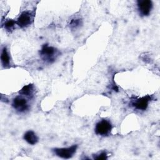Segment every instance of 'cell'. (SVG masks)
Listing matches in <instances>:
<instances>
[{
    "instance_id": "cell-10",
    "label": "cell",
    "mask_w": 160,
    "mask_h": 160,
    "mask_svg": "<svg viewBox=\"0 0 160 160\" xmlns=\"http://www.w3.org/2000/svg\"><path fill=\"white\" fill-rule=\"evenodd\" d=\"M34 92V86L32 84H28L24 86L19 91V94L28 97H31Z\"/></svg>"
},
{
    "instance_id": "cell-2",
    "label": "cell",
    "mask_w": 160,
    "mask_h": 160,
    "mask_svg": "<svg viewBox=\"0 0 160 160\" xmlns=\"http://www.w3.org/2000/svg\"><path fill=\"white\" fill-rule=\"evenodd\" d=\"M112 129L111 123L106 119H102L99 121L95 127V132L101 136L108 135Z\"/></svg>"
},
{
    "instance_id": "cell-11",
    "label": "cell",
    "mask_w": 160,
    "mask_h": 160,
    "mask_svg": "<svg viewBox=\"0 0 160 160\" xmlns=\"http://www.w3.org/2000/svg\"><path fill=\"white\" fill-rule=\"evenodd\" d=\"M16 23V22L14 21H13V20H11V19L8 20V21H6L5 22V23H4V28H5L8 31L11 30V29L14 28V25H15Z\"/></svg>"
},
{
    "instance_id": "cell-4",
    "label": "cell",
    "mask_w": 160,
    "mask_h": 160,
    "mask_svg": "<svg viewBox=\"0 0 160 160\" xmlns=\"http://www.w3.org/2000/svg\"><path fill=\"white\" fill-rule=\"evenodd\" d=\"M32 21L31 13L29 11H24L19 15L16 22L20 28H26L31 24Z\"/></svg>"
},
{
    "instance_id": "cell-9",
    "label": "cell",
    "mask_w": 160,
    "mask_h": 160,
    "mask_svg": "<svg viewBox=\"0 0 160 160\" xmlns=\"http://www.w3.org/2000/svg\"><path fill=\"white\" fill-rule=\"evenodd\" d=\"M1 61L3 67H8L9 66L10 59L6 47H4L2 49L1 54Z\"/></svg>"
},
{
    "instance_id": "cell-1",
    "label": "cell",
    "mask_w": 160,
    "mask_h": 160,
    "mask_svg": "<svg viewBox=\"0 0 160 160\" xmlns=\"http://www.w3.org/2000/svg\"><path fill=\"white\" fill-rule=\"evenodd\" d=\"M40 54L44 61L48 62H53L57 56V50L51 46H49L47 44H44L41 51Z\"/></svg>"
},
{
    "instance_id": "cell-6",
    "label": "cell",
    "mask_w": 160,
    "mask_h": 160,
    "mask_svg": "<svg viewBox=\"0 0 160 160\" xmlns=\"http://www.w3.org/2000/svg\"><path fill=\"white\" fill-rule=\"evenodd\" d=\"M138 7L139 13L142 16H148L151 11L152 3L149 0H140L138 1Z\"/></svg>"
},
{
    "instance_id": "cell-7",
    "label": "cell",
    "mask_w": 160,
    "mask_h": 160,
    "mask_svg": "<svg viewBox=\"0 0 160 160\" xmlns=\"http://www.w3.org/2000/svg\"><path fill=\"white\" fill-rule=\"evenodd\" d=\"M150 99H151V97L149 96H147L146 97H142L140 99L136 100L134 102H133L132 106L138 110L144 111L147 108Z\"/></svg>"
},
{
    "instance_id": "cell-13",
    "label": "cell",
    "mask_w": 160,
    "mask_h": 160,
    "mask_svg": "<svg viewBox=\"0 0 160 160\" xmlns=\"http://www.w3.org/2000/svg\"><path fill=\"white\" fill-rule=\"evenodd\" d=\"M94 159H98V160H101V159H107V154L106 152H101L99 154L97 155V156L94 157Z\"/></svg>"
},
{
    "instance_id": "cell-8",
    "label": "cell",
    "mask_w": 160,
    "mask_h": 160,
    "mask_svg": "<svg viewBox=\"0 0 160 160\" xmlns=\"http://www.w3.org/2000/svg\"><path fill=\"white\" fill-rule=\"evenodd\" d=\"M24 140L29 144L34 145L38 141V138L36 134L32 131H27L24 135Z\"/></svg>"
},
{
    "instance_id": "cell-3",
    "label": "cell",
    "mask_w": 160,
    "mask_h": 160,
    "mask_svg": "<svg viewBox=\"0 0 160 160\" xmlns=\"http://www.w3.org/2000/svg\"><path fill=\"white\" fill-rule=\"evenodd\" d=\"M78 146L73 145L68 148H55L54 149V153L59 157L64 159H69L71 158L76 152Z\"/></svg>"
},
{
    "instance_id": "cell-5",
    "label": "cell",
    "mask_w": 160,
    "mask_h": 160,
    "mask_svg": "<svg viewBox=\"0 0 160 160\" xmlns=\"http://www.w3.org/2000/svg\"><path fill=\"white\" fill-rule=\"evenodd\" d=\"M12 105L13 108L20 112H25L28 109V105L27 100L20 96H16L12 101Z\"/></svg>"
},
{
    "instance_id": "cell-12",
    "label": "cell",
    "mask_w": 160,
    "mask_h": 160,
    "mask_svg": "<svg viewBox=\"0 0 160 160\" xmlns=\"http://www.w3.org/2000/svg\"><path fill=\"white\" fill-rule=\"evenodd\" d=\"M81 24V20L79 19H75L71 21L70 23V26L72 28H76Z\"/></svg>"
}]
</instances>
